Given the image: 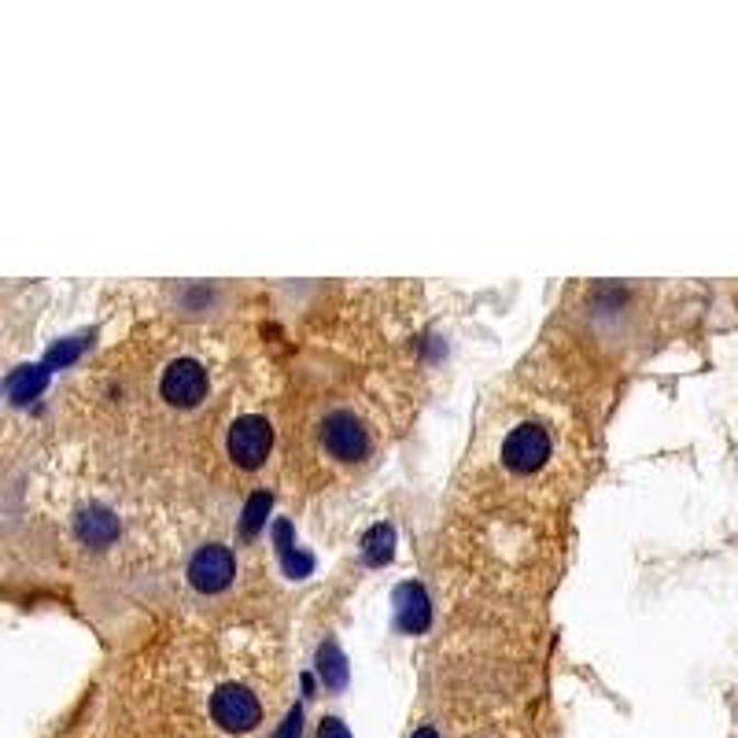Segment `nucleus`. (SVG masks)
Returning a JSON list of instances; mask_svg holds the SVG:
<instances>
[{
	"instance_id": "obj_1",
	"label": "nucleus",
	"mask_w": 738,
	"mask_h": 738,
	"mask_svg": "<svg viewBox=\"0 0 738 738\" xmlns=\"http://www.w3.org/2000/svg\"><path fill=\"white\" fill-rule=\"evenodd\" d=\"M211 716H215V724L222 727V731L245 735V731H256V727H259L262 705H259V697L248 691V686L222 683L218 691L211 694Z\"/></svg>"
},
{
	"instance_id": "obj_2",
	"label": "nucleus",
	"mask_w": 738,
	"mask_h": 738,
	"mask_svg": "<svg viewBox=\"0 0 738 738\" xmlns=\"http://www.w3.org/2000/svg\"><path fill=\"white\" fill-rule=\"evenodd\" d=\"M321 447H326L337 462H359L370 451V432L351 410H332L321 421Z\"/></svg>"
},
{
	"instance_id": "obj_3",
	"label": "nucleus",
	"mask_w": 738,
	"mask_h": 738,
	"mask_svg": "<svg viewBox=\"0 0 738 738\" xmlns=\"http://www.w3.org/2000/svg\"><path fill=\"white\" fill-rule=\"evenodd\" d=\"M270 447H274V429H270L266 418L259 413H245V418L232 421L229 429V458L240 465V469H259L266 462Z\"/></svg>"
},
{
	"instance_id": "obj_4",
	"label": "nucleus",
	"mask_w": 738,
	"mask_h": 738,
	"mask_svg": "<svg viewBox=\"0 0 738 738\" xmlns=\"http://www.w3.org/2000/svg\"><path fill=\"white\" fill-rule=\"evenodd\" d=\"M550 458V436L540 429V424L524 421L502 440V462L513 473H535L543 469V462Z\"/></svg>"
},
{
	"instance_id": "obj_5",
	"label": "nucleus",
	"mask_w": 738,
	"mask_h": 738,
	"mask_svg": "<svg viewBox=\"0 0 738 738\" xmlns=\"http://www.w3.org/2000/svg\"><path fill=\"white\" fill-rule=\"evenodd\" d=\"M232 576H237V561H232L229 547H222V543H207V547H200L196 554H192V561H189V583L196 591L218 594V591L229 588Z\"/></svg>"
},
{
	"instance_id": "obj_6",
	"label": "nucleus",
	"mask_w": 738,
	"mask_h": 738,
	"mask_svg": "<svg viewBox=\"0 0 738 738\" xmlns=\"http://www.w3.org/2000/svg\"><path fill=\"white\" fill-rule=\"evenodd\" d=\"M159 391H163V399L170 407H181V410L196 407V402L207 396V370L200 366L196 359L170 362L163 381H159Z\"/></svg>"
},
{
	"instance_id": "obj_7",
	"label": "nucleus",
	"mask_w": 738,
	"mask_h": 738,
	"mask_svg": "<svg viewBox=\"0 0 738 738\" xmlns=\"http://www.w3.org/2000/svg\"><path fill=\"white\" fill-rule=\"evenodd\" d=\"M396 616H399V628L410 635L429 628L432 610H429V594H424L421 583H402L396 591Z\"/></svg>"
},
{
	"instance_id": "obj_8",
	"label": "nucleus",
	"mask_w": 738,
	"mask_h": 738,
	"mask_svg": "<svg viewBox=\"0 0 738 738\" xmlns=\"http://www.w3.org/2000/svg\"><path fill=\"white\" fill-rule=\"evenodd\" d=\"M78 535H82L89 547H107L118 535V518L104 507H89L82 510V518H78Z\"/></svg>"
},
{
	"instance_id": "obj_9",
	"label": "nucleus",
	"mask_w": 738,
	"mask_h": 738,
	"mask_svg": "<svg viewBox=\"0 0 738 738\" xmlns=\"http://www.w3.org/2000/svg\"><path fill=\"white\" fill-rule=\"evenodd\" d=\"M45 381H48V366H23L8 377V396L15 402H30L45 388Z\"/></svg>"
},
{
	"instance_id": "obj_10",
	"label": "nucleus",
	"mask_w": 738,
	"mask_h": 738,
	"mask_svg": "<svg viewBox=\"0 0 738 738\" xmlns=\"http://www.w3.org/2000/svg\"><path fill=\"white\" fill-rule=\"evenodd\" d=\"M391 547H396V532H391V524H373V529L366 532V540H362V554H366L370 565L391 561Z\"/></svg>"
},
{
	"instance_id": "obj_11",
	"label": "nucleus",
	"mask_w": 738,
	"mask_h": 738,
	"mask_svg": "<svg viewBox=\"0 0 738 738\" xmlns=\"http://www.w3.org/2000/svg\"><path fill=\"white\" fill-rule=\"evenodd\" d=\"M318 672L332 691H340V686L348 683V661H343V654L337 650V643H326L318 650Z\"/></svg>"
},
{
	"instance_id": "obj_12",
	"label": "nucleus",
	"mask_w": 738,
	"mask_h": 738,
	"mask_svg": "<svg viewBox=\"0 0 738 738\" xmlns=\"http://www.w3.org/2000/svg\"><path fill=\"white\" fill-rule=\"evenodd\" d=\"M270 510V495H256V499L248 502V513H245V532L256 535L262 529V513Z\"/></svg>"
},
{
	"instance_id": "obj_13",
	"label": "nucleus",
	"mask_w": 738,
	"mask_h": 738,
	"mask_svg": "<svg viewBox=\"0 0 738 738\" xmlns=\"http://www.w3.org/2000/svg\"><path fill=\"white\" fill-rule=\"evenodd\" d=\"M82 348H86V340L78 337V340H67V343H59V348L48 355V370L53 366H67V362H75L78 355H82Z\"/></svg>"
},
{
	"instance_id": "obj_14",
	"label": "nucleus",
	"mask_w": 738,
	"mask_h": 738,
	"mask_svg": "<svg viewBox=\"0 0 738 738\" xmlns=\"http://www.w3.org/2000/svg\"><path fill=\"white\" fill-rule=\"evenodd\" d=\"M318 738H351V731L343 727L337 716H329V720H321V727H318Z\"/></svg>"
},
{
	"instance_id": "obj_15",
	"label": "nucleus",
	"mask_w": 738,
	"mask_h": 738,
	"mask_svg": "<svg viewBox=\"0 0 738 738\" xmlns=\"http://www.w3.org/2000/svg\"><path fill=\"white\" fill-rule=\"evenodd\" d=\"M299 720H303V716H299V709H292V713H288V720H285V727H281V735H277V738H299Z\"/></svg>"
},
{
	"instance_id": "obj_16",
	"label": "nucleus",
	"mask_w": 738,
	"mask_h": 738,
	"mask_svg": "<svg viewBox=\"0 0 738 738\" xmlns=\"http://www.w3.org/2000/svg\"><path fill=\"white\" fill-rule=\"evenodd\" d=\"M410 738H440V735L432 731V727H418V731H413Z\"/></svg>"
}]
</instances>
